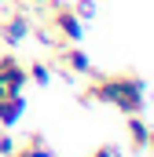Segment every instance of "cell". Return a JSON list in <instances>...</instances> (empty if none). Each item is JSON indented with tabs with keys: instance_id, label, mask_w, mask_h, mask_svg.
<instances>
[{
	"instance_id": "obj_3",
	"label": "cell",
	"mask_w": 154,
	"mask_h": 157,
	"mask_svg": "<svg viewBox=\"0 0 154 157\" xmlns=\"http://www.w3.org/2000/svg\"><path fill=\"white\" fill-rule=\"evenodd\" d=\"M26 80H30V77H26V66H18L15 55H4V59H0V99L22 91Z\"/></svg>"
},
{
	"instance_id": "obj_6",
	"label": "cell",
	"mask_w": 154,
	"mask_h": 157,
	"mask_svg": "<svg viewBox=\"0 0 154 157\" xmlns=\"http://www.w3.org/2000/svg\"><path fill=\"white\" fill-rule=\"evenodd\" d=\"M125 128H128V143H132V150H147V139H151V128L143 124V117H140V113H132Z\"/></svg>"
},
{
	"instance_id": "obj_8",
	"label": "cell",
	"mask_w": 154,
	"mask_h": 157,
	"mask_svg": "<svg viewBox=\"0 0 154 157\" xmlns=\"http://www.w3.org/2000/svg\"><path fill=\"white\" fill-rule=\"evenodd\" d=\"M26 77L37 80V84H48L51 80V66L48 62H33V66H26Z\"/></svg>"
},
{
	"instance_id": "obj_10",
	"label": "cell",
	"mask_w": 154,
	"mask_h": 157,
	"mask_svg": "<svg viewBox=\"0 0 154 157\" xmlns=\"http://www.w3.org/2000/svg\"><path fill=\"white\" fill-rule=\"evenodd\" d=\"M15 146H18V143H15L11 135H0V157H7L11 150H15Z\"/></svg>"
},
{
	"instance_id": "obj_7",
	"label": "cell",
	"mask_w": 154,
	"mask_h": 157,
	"mask_svg": "<svg viewBox=\"0 0 154 157\" xmlns=\"http://www.w3.org/2000/svg\"><path fill=\"white\" fill-rule=\"evenodd\" d=\"M7 157H51V146H44V139H40V135H30V139H26V146H15Z\"/></svg>"
},
{
	"instance_id": "obj_11",
	"label": "cell",
	"mask_w": 154,
	"mask_h": 157,
	"mask_svg": "<svg viewBox=\"0 0 154 157\" xmlns=\"http://www.w3.org/2000/svg\"><path fill=\"white\" fill-rule=\"evenodd\" d=\"M92 157H117V150H114V146H99Z\"/></svg>"
},
{
	"instance_id": "obj_2",
	"label": "cell",
	"mask_w": 154,
	"mask_h": 157,
	"mask_svg": "<svg viewBox=\"0 0 154 157\" xmlns=\"http://www.w3.org/2000/svg\"><path fill=\"white\" fill-rule=\"evenodd\" d=\"M51 33L63 37V40H70V44H77V40L84 37V26H81V18H77V11L70 4H59L51 11Z\"/></svg>"
},
{
	"instance_id": "obj_1",
	"label": "cell",
	"mask_w": 154,
	"mask_h": 157,
	"mask_svg": "<svg viewBox=\"0 0 154 157\" xmlns=\"http://www.w3.org/2000/svg\"><path fill=\"white\" fill-rule=\"evenodd\" d=\"M81 102H110L125 117H132V113L143 110V80L132 77V73H117V77H99L95 73V84L81 95Z\"/></svg>"
},
{
	"instance_id": "obj_5",
	"label": "cell",
	"mask_w": 154,
	"mask_h": 157,
	"mask_svg": "<svg viewBox=\"0 0 154 157\" xmlns=\"http://www.w3.org/2000/svg\"><path fill=\"white\" fill-rule=\"evenodd\" d=\"M63 62H66V70H70V73H81V77H95V73H99V70L92 66V59H88L77 44L66 51V55H63Z\"/></svg>"
},
{
	"instance_id": "obj_12",
	"label": "cell",
	"mask_w": 154,
	"mask_h": 157,
	"mask_svg": "<svg viewBox=\"0 0 154 157\" xmlns=\"http://www.w3.org/2000/svg\"><path fill=\"white\" fill-rule=\"evenodd\" d=\"M26 4H37V7H40V4H51V0H26Z\"/></svg>"
},
{
	"instance_id": "obj_14",
	"label": "cell",
	"mask_w": 154,
	"mask_h": 157,
	"mask_svg": "<svg viewBox=\"0 0 154 157\" xmlns=\"http://www.w3.org/2000/svg\"><path fill=\"white\" fill-rule=\"evenodd\" d=\"M0 4H4V0H0Z\"/></svg>"
},
{
	"instance_id": "obj_4",
	"label": "cell",
	"mask_w": 154,
	"mask_h": 157,
	"mask_svg": "<svg viewBox=\"0 0 154 157\" xmlns=\"http://www.w3.org/2000/svg\"><path fill=\"white\" fill-rule=\"evenodd\" d=\"M30 29H33V26H30V18L15 11V15H7V18H4V26H0V40H4V44H11V48H18L22 40L30 37Z\"/></svg>"
},
{
	"instance_id": "obj_13",
	"label": "cell",
	"mask_w": 154,
	"mask_h": 157,
	"mask_svg": "<svg viewBox=\"0 0 154 157\" xmlns=\"http://www.w3.org/2000/svg\"><path fill=\"white\" fill-rule=\"evenodd\" d=\"M147 146H151V150H154V132H151V139H147Z\"/></svg>"
},
{
	"instance_id": "obj_9",
	"label": "cell",
	"mask_w": 154,
	"mask_h": 157,
	"mask_svg": "<svg viewBox=\"0 0 154 157\" xmlns=\"http://www.w3.org/2000/svg\"><path fill=\"white\" fill-rule=\"evenodd\" d=\"M74 11H77V18H92L95 15V4L92 0H81V4H74Z\"/></svg>"
}]
</instances>
